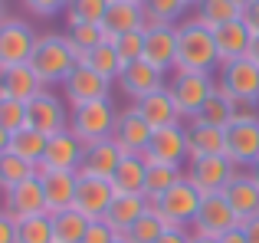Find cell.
<instances>
[{"instance_id":"cell-18","label":"cell","mask_w":259,"mask_h":243,"mask_svg":"<svg viewBox=\"0 0 259 243\" xmlns=\"http://www.w3.org/2000/svg\"><path fill=\"white\" fill-rule=\"evenodd\" d=\"M187 154V128L184 125H167L154 128L151 145L145 151V161H161V165H181Z\"/></svg>"},{"instance_id":"cell-14","label":"cell","mask_w":259,"mask_h":243,"mask_svg":"<svg viewBox=\"0 0 259 243\" xmlns=\"http://www.w3.org/2000/svg\"><path fill=\"white\" fill-rule=\"evenodd\" d=\"M4 197H7L4 211L10 214L13 220H26V217H39V214H46V191H43V178H39V171L33 174V178H26L23 184H17L10 194H4Z\"/></svg>"},{"instance_id":"cell-7","label":"cell","mask_w":259,"mask_h":243,"mask_svg":"<svg viewBox=\"0 0 259 243\" xmlns=\"http://www.w3.org/2000/svg\"><path fill=\"white\" fill-rule=\"evenodd\" d=\"M217 86H220L236 105H259V66L249 56L220 66Z\"/></svg>"},{"instance_id":"cell-26","label":"cell","mask_w":259,"mask_h":243,"mask_svg":"<svg viewBox=\"0 0 259 243\" xmlns=\"http://www.w3.org/2000/svg\"><path fill=\"white\" fill-rule=\"evenodd\" d=\"M43 92V83L33 72V66H13V69L0 72V96L17 99V102H33V99Z\"/></svg>"},{"instance_id":"cell-54","label":"cell","mask_w":259,"mask_h":243,"mask_svg":"<svg viewBox=\"0 0 259 243\" xmlns=\"http://www.w3.org/2000/svg\"><path fill=\"white\" fill-rule=\"evenodd\" d=\"M249 174H253V181H256V184H259V161H256L253 168H249Z\"/></svg>"},{"instance_id":"cell-23","label":"cell","mask_w":259,"mask_h":243,"mask_svg":"<svg viewBox=\"0 0 259 243\" xmlns=\"http://www.w3.org/2000/svg\"><path fill=\"white\" fill-rule=\"evenodd\" d=\"M213 43H217V56H220V66L236 63L249 53V43H253V33L246 30L243 20H233V23H223L213 30Z\"/></svg>"},{"instance_id":"cell-27","label":"cell","mask_w":259,"mask_h":243,"mask_svg":"<svg viewBox=\"0 0 259 243\" xmlns=\"http://www.w3.org/2000/svg\"><path fill=\"white\" fill-rule=\"evenodd\" d=\"M135 109L145 115V122L151 128H167V125H181V112H177V105H174V96H171V89H158V92H151L148 99H141V102H135Z\"/></svg>"},{"instance_id":"cell-31","label":"cell","mask_w":259,"mask_h":243,"mask_svg":"<svg viewBox=\"0 0 259 243\" xmlns=\"http://www.w3.org/2000/svg\"><path fill=\"white\" fill-rule=\"evenodd\" d=\"M89 224L92 220L82 211H76V207H69L63 214H53V243H82Z\"/></svg>"},{"instance_id":"cell-43","label":"cell","mask_w":259,"mask_h":243,"mask_svg":"<svg viewBox=\"0 0 259 243\" xmlns=\"http://www.w3.org/2000/svg\"><path fill=\"white\" fill-rule=\"evenodd\" d=\"M66 36H69L76 46L89 50V53H92L95 46L105 43V30H102V23H79V26H69V33H66Z\"/></svg>"},{"instance_id":"cell-34","label":"cell","mask_w":259,"mask_h":243,"mask_svg":"<svg viewBox=\"0 0 259 243\" xmlns=\"http://www.w3.org/2000/svg\"><path fill=\"white\" fill-rule=\"evenodd\" d=\"M233 115H236V102L227 96V92L217 86L213 89V96L207 99V105L200 109V122H207V125H217V128H227L230 122H233Z\"/></svg>"},{"instance_id":"cell-17","label":"cell","mask_w":259,"mask_h":243,"mask_svg":"<svg viewBox=\"0 0 259 243\" xmlns=\"http://www.w3.org/2000/svg\"><path fill=\"white\" fill-rule=\"evenodd\" d=\"M121 158H125V151L118 148V141L115 138H105V141H92V145H85L82 151V165H79V174H85V178H115V171H118Z\"/></svg>"},{"instance_id":"cell-9","label":"cell","mask_w":259,"mask_h":243,"mask_svg":"<svg viewBox=\"0 0 259 243\" xmlns=\"http://www.w3.org/2000/svg\"><path fill=\"white\" fill-rule=\"evenodd\" d=\"M240 168L227 158V154H207V158H194L187 168V181L197 187L200 194H217L227 191L230 181L236 178Z\"/></svg>"},{"instance_id":"cell-51","label":"cell","mask_w":259,"mask_h":243,"mask_svg":"<svg viewBox=\"0 0 259 243\" xmlns=\"http://www.w3.org/2000/svg\"><path fill=\"white\" fill-rule=\"evenodd\" d=\"M7 151H10V132H7V128L0 125V158H4Z\"/></svg>"},{"instance_id":"cell-39","label":"cell","mask_w":259,"mask_h":243,"mask_svg":"<svg viewBox=\"0 0 259 243\" xmlns=\"http://www.w3.org/2000/svg\"><path fill=\"white\" fill-rule=\"evenodd\" d=\"M17 243H53V217L39 214V217L17 220Z\"/></svg>"},{"instance_id":"cell-29","label":"cell","mask_w":259,"mask_h":243,"mask_svg":"<svg viewBox=\"0 0 259 243\" xmlns=\"http://www.w3.org/2000/svg\"><path fill=\"white\" fill-rule=\"evenodd\" d=\"M145 178H148V161L138 154H125L112 184L118 194H145Z\"/></svg>"},{"instance_id":"cell-5","label":"cell","mask_w":259,"mask_h":243,"mask_svg":"<svg viewBox=\"0 0 259 243\" xmlns=\"http://www.w3.org/2000/svg\"><path fill=\"white\" fill-rule=\"evenodd\" d=\"M200 200H203V194L197 191L187 181V174H184V181H177L171 191H164L158 200H151V204L158 207V214L164 217L167 227H181L184 230V224H194L197 211H200Z\"/></svg>"},{"instance_id":"cell-49","label":"cell","mask_w":259,"mask_h":243,"mask_svg":"<svg viewBox=\"0 0 259 243\" xmlns=\"http://www.w3.org/2000/svg\"><path fill=\"white\" fill-rule=\"evenodd\" d=\"M243 233H246V240L249 243H259V217H249V220H243Z\"/></svg>"},{"instance_id":"cell-24","label":"cell","mask_w":259,"mask_h":243,"mask_svg":"<svg viewBox=\"0 0 259 243\" xmlns=\"http://www.w3.org/2000/svg\"><path fill=\"white\" fill-rule=\"evenodd\" d=\"M148 207H151V200H148L145 194H115L112 207H108V214L102 220H105L115 233H128L138 224L141 214H148Z\"/></svg>"},{"instance_id":"cell-6","label":"cell","mask_w":259,"mask_h":243,"mask_svg":"<svg viewBox=\"0 0 259 243\" xmlns=\"http://www.w3.org/2000/svg\"><path fill=\"white\" fill-rule=\"evenodd\" d=\"M167 89L174 96V105L181 112V118L194 122L200 115V109L207 105V99L213 96L217 83H213V76H203V72H177Z\"/></svg>"},{"instance_id":"cell-22","label":"cell","mask_w":259,"mask_h":243,"mask_svg":"<svg viewBox=\"0 0 259 243\" xmlns=\"http://www.w3.org/2000/svg\"><path fill=\"white\" fill-rule=\"evenodd\" d=\"M154 69L167 72L177 66V26H148L145 30V56Z\"/></svg>"},{"instance_id":"cell-38","label":"cell","mask_w":259,"mask_h":243,"mask_svg":"<svg viewBox=\"0 0 259 243\" xmlns=\"http://www.w3.org/2000/svg\"><path fill=\"white\" fill-rule=\"evenodd\" d=\"M36 174V168L30 165V161H23V158H17L13 151H7L4 158H0V191L4 194H10L17 184H23L26 178H33Z\"/></svg>"},{"instance_id":"cell-41","label":"cell","mask_w":259,"mask_h":243,"mask_svg":"<svg viewBox=\"0 0 259 243\" xmlns=\"http://www.w3.org/2000/svg\"><path fill=\"white\" fill-rule=\"evenodd\" d=\"M0 125H4L10 135L20 132V128H26V102L0 96Z\"/></svg>"},{"instance_id":"cell-50","label":"cell","mask_w":259,"mask_h":243,"mask_svg":"<svg viewBox=\"0 0 259 243\" xmlns=\"http://www.w3.org/2000/svg\"><path fill=\"white\" fill-rule=\"evenodd\" d=\"M220 243H249V240H246V233H243V227H233L230 233L220 237Z\"/></svg>"},{"instance_id":"cell-13","label":"cell","mask_w":259,"mask_h":243,"mask_svg":"<svg viewBox=\"0 0 259 243\" xmlns=\"http://www.w3.org/2000/svg\"><path fill=\"white\" fill-rule=\"evenodd\" d=\"M43 178V191H46V214H63L69 207H76V194H79V171H46L36 168Z\"/></svg>"},{"instance_id":"cell-28","label":"cell","mask_w":259,"mask_h":243,"mask_svg":"<svg viewBox=\"0 0 259 243\" xmlns=\"http://www.w3.org/2000/svg\"><path fill=\"white\" fill-rule=\"evenodd\" d=\"M227 197H230V204H233L240 224L249 220V217H259V184L253 181V174L236 171V178L230 181V187H227Z\"/></svg>"},{"instance_id":"cell-37","label":"cell","mask_w":259,"mask_h":243,"mask_svg":"<svg viewBox=\"0 0 259 243\" xmlns=\"http://www.w3.org/2000/svg\"><path fill=\"white\" fill-rule=\"evenodd\" d=\"M85 66H92V69L99 72V76H105L108 83L118 79L121 72H125V63H121V56H118V50H115L112 39H105L102 46H95V50L89 53V63Z\"/></svg>"},{"instance_id":"cell-11","label":"cell","mask_w":259,"mask_h":243,"mask_svg":"<svg viewBox=\"0 0 259 243\" xmlns=\"http://www.w3.org/2000/svg\"><path fill=\"white\" fill-rule=\"evenodd\" d=\"M151 135H154V128L145 122V115H141L138 109H125V112H118V122H115V135L112 138L118 141V148L125 154H138V158H145V151H148V145H151Z\"/></svg>"},{"instance_id":"cell-15","label":"cell","mask_w":259,"mask_h":243,"mask_svg":"<svg viewBox=\"0 0 259 243\" xmlns=\"http://www.w3.org/2000/svg\"><path fill=\"white\" fill-rule=\"evenodd\" d=\"M115 184L108 178H85L79 174V194H76V211H82L89 220H102L115 200Z\"/></svg>"},{"instance_id":"cell-16","label":"cell","mask_w":259,"mask_h":243,"mask_svg":"<svg viewBox=\"0 0 259 243\" xmlns=\"http://www.w3.org/2000/svg\"><path fill=\"white\" fill-rule=\"evenodd\" d=\"M82 151H85V145L69 132V128H66V132H59V135H50L43 165H39V168H46V171H79V165H82Z\"/></svg>"},{"instance_id":"cell-30","label":"cell","mask_w":259,"mask_h":243,"mask_svg":"<svg viewBox=\"0 0 259 243\" xmlns=\"http://www.w3.org/2000/svg\"><path fill=\"white\" fill-rule=\"evenodd\" d=\"M46 141H50V135H43V132L26 125V128H20V132L10 135V151L17 154V158L30 161L33 168H39L43 165V154H46Z\"/></svg>"},{"instance_id":"cell-19","label":"cell","mask_w":259,"mask_h":243,"mask_svg":"<svg viewBox=\"0 0 259 243\" xmlns=\"http://www.w3.org/2000/svg\"><path fill=\"white\" fill-rule=\"evenodd\" d=\"M108 86H112V83H108L105 76H99L92 66H76V69H72V76L63 83V89H66L69 105L76 109V105H85V102L108 99Z\"/></svg>"},{"instance_id":"cell-44","label":"cell","mask_w":259,"mask_h":243,"mask_svg":"<svg viewBox=\"0 0 259 243\" xmlns=\"http://www.w3.org/2000/svg\"><path fill=\"white\" fill-rule=\"evenodd\" d=\"M115 240H118V233H115L105 220H92L85 237H82V243H115Z\"/></svg>"},{"instance_id":"cell-20","label":"cell","mask_w":259,"mask_h":243,"mask_svg":"<svg viewBox=\"0 0 259 243\" xmlns=\"http://www.w3.org/2000/svg\"><path fill=\"white\" fill-rule=\"evenodd\" d=\"M102 30H105V39H118L125 33L145 30V4L138 0H112L102 17Z\"/></svg>"},{"instance_id":"cell-40","label":"cell","mask_w":259,"mask_h":243,"mask_svg":"<svg viewBox=\"0 0 259 243\" xmlns=\"http://www.w3.org/2000/svg\"><path fill=\"white\" fill-rule=\"evenodd\" d=\"M108 4H112V0H69V7H66V20H69V26L102 23Z\"/></svg>"},{"instance_id":"cell-12","label":"cell","mask_w":259,"mask_h":243,"mask_svg":"<svg viewBox=\"0 0 259 243\" xmlns=\"http://www.w3.org/2000/svg\"><path fill=\"white\" fill-rule=\"evenodd\" d=\"M26 125L36 128L43 135H59L69 128V115H66V105L59 102L53 92H39L33 102H26Z\"/></svg>"},{"instance_id":"cell-4","label":"cell","mask_w":259,"mask_h":243,"mask_svg":"<svg viewBox=\"0 0 259 243\" xmlns=\"http://www.w3.org/2000/svg\"><path fill=\"white\" fill-rule=\"evenodd\" d=\"M36 33L26 20L17 17H7L0 23V72L13 69V66H26L36 50Z\"/></svg>"},{"instance_id":"cell-45","label":"cell","mask_w":259,"mask_h":243,"mask_svg":"<svg viewBox=\"0 0 259 243\" xmlns=\"http://www.w3.org/2000/svg\"><path fill=\"white\" fill-rule=\"evenodd\" d=\"M23 7L30 13H36V17H53V13L66 10V7H69V0H23Z\"/></svg>"},{"instance_id":"cell-53","label":"cell","mask_w":259,"mask_h":243,"mask_svg":"<svg viewBox=\"0 0 259 243\" xmlns=\"http://www.w3.org/2000/svg\"><path fill=\"white\" fill-rule=\"evenodd\" d=\"M190 243H220L217 237H200V233H194V237H190Z\"/></svg>"},{"instance_id":"cell-58","label":"cell","mask_w":259,"mask_h":243,"mask_svg":"<svg viewBox=\"0 0 259 243\" xmlns=\"http://www.w3.org/2000/svg\"><path fill=\"white\" fill-rule=\"evenodd\" d=\"M187 4H200V0H187Z\"/></svg>"},{"instance_id":"cell-32","label":"cell","mask_w":259,"mask_h":243,"mask_svg":"<svg viewBox=\"0 0 259 243\" xmlns=\"http://www.w3.org/2000/svg\"><path fill=\"white\" fill-rule=\"evenodd\" d=\"M177 181H184L181 165H161V161H148V178H145V197L158 200L164 191H171Z\"/></svg>"},{"instance_id":"cell-2","label":"cell","mask_w":259,"mask_h":243,"mask_svg":"<svg viewBox=\"0 0 259 243\" xmlns=\"http://www.w3.org/2000/svg\"><path fill=\"white\" fill-rule=\"evenodd\" d=\"M33 72L39 76V83H66L76 69V56H72V43L69 36H59V33H43L36 39V50L30 56Z\"/></svg>"},{"instance_id":"cell-8","label":"cell","mask_w":259,"mask_h":243,"mask_svg":"<svg viewBox=\"0 0 259 243\" xmlns=\"http://www.w3.org/2000/svg\"><path fill=\"white\" fill-rule=\"evenodd\" d=\"M233 227H240V217H236V211H233V204H230L227 191L203 194L200 211H197V217H194V233L220 240L223 233H230Z\"/></svg>"},{"instance_id":"cell-46","label":"cell","mask_w":259,"mask_h":243,"mask_svg":"<svg viewBox=\"0 0 259 243\" xmlns=\"http://www.w3.org/2000/svg\"><path fill=\"white\" fill-rule=\"evenodd\" d=\"M0 243H17V220L0 211Z\"/></svg>"},{"instance_id":"cell-48","label":"cell","mask_w":259,"mask_h":243,"mask_svg":"<svg viewBox=\"0 0 259 243\" xmlns=\"http://www.w3.org/2000/svg\"><path fill=\"white\" fill-rule=\"evenodd\" d=\"M158 243H190V237H187V230H181V227H167Z\"/></svg>"},{"instance_id":"cell-3","label":"cell","mask_w":259,"mask_h":243,"mask_svg":"<svg viewBox=\"0 0 259 243\" xmlns=\"http://www.w3.org/2000/svg\"><path fill=\"white\" fill-rule=\"evenodd\" d=\"M115 122H118V112H115L112 99H99V102H85V105H76V109H72L69 132L76 135L82 145H92V141L112 138Z\"/></svg>"},{"instance_id":"cell-36","label":"cell","mask_w":259,"mask_h":243,"mask_svg":"<svg viewBox=\"0 0 259 243\" xmlns=\"http://www.w3.org/2000/svg\"><path fill=\"white\" fill-rule=\"evenodd\" d=\"M167 230V224H164V217L158 214V207H148V214H141L138 217V224L132 227L128 233H121L128 243H158L161 240V233Z\"/></svg>"},{"instance_id":"cell-52","label":"cell","mask_w":259,"mask_h":243,"mask_svg":"<svg viewBox=\"0 0 259 243\" xmlns=\"http://www.w3.org/2000/svg\"><path fill=\"white\" fill-rule=\"evenodd\" d=\"M246 56H249V59H253V63L259 66V33L253 36V43H249V53H246Z\"/></svg>"},{"instance_id":"cell-55","label":"cell","mask_w":259,"mask_h":243,"mask_svg":"<svg viewBox=\"0 0 259 243\" xmlns=\"http://www.w3.org/2000/svg\"><path fill=\"white\" fill-rule=\"evenodd\" d=\"M233 4H236V7H240V10H246V7H249V4H253V0H233Z\"/></svg>"},{"instance_id":"cell-25","label":"cell","mask_w":259,"mask_h":243,"mask_svg":"<svg viewBox=\"0 0 259 243\" xmlns=\"http://www.w3.org/2000/svg\"><path fill=\"white\" fill-rule=\"evenodd\" d=\"M187 154H190V161L207 158V154H227V135H223V128L194 118L187 125Z\"/></svg>"},{"instance_id":"cell-21","label":"cell","mask_w":259,"mask_h":243,"mask_svg":"<svg viewBox=\"0 0 259 243\" xmlns=\"http://www.w3.org/2000/svg\"><path fill=\"white\" fill-rule=\"evenodd\" d=\"M118 86H121V92H125L128 99L141 102V99H148L151 92L164 89V72L154 69L148 59H138V63L125 66V72L118 76Z\"/></svg>"},{"instance_id":"cell-59","label":"cell","mask_w":259,"mask_h":243,"mask_svg":"<svg viewBox=\"0 0 259 243\" xmlns=\"http://www.w3.org/2000/svg\"><path fill=\"white\" fill-rule=\"evenodd\" d=\"M138 4H145V0H138Z\"/></svg>"},{"instance_id":"cell-35","label":"cell","mask_w":259,"mask_h":243,"mask_svg":"<svg viewBox=\"0 0 259 243\" xmlns=\"http://www.w3.org/2000/svg\"><path fill=\"white\" fill-rule=\"evenodd\" d=\"M240 13L243 10L233 4V0H200V4H197V20H200V23H207L210 30L240 20Z\"/></svg>"},{"instance_id":"cell-47","label":"cell","mask_w":259,"mask_h":243,"mask_svg":"<svg viewBox=\"0 0 259 243\" xmlns=\"http://www.w3.org/2000/svg\"><path fill=\"white\" fill-rule=\"evenodd\" d=\"M240 20L246 23V30H249V33L256 36V33H259V0H253V4H249L246 10L240 13Z\"/></svg>"},{"instance_id":"cell-42","label":"cell","mask_w":259,"mask_h":243,"mask_svg":"<svg viewBox=\"0 0 259 243\" xmlns=\"http://www.w3.org/2000/svg\"><path fill=\"white\" fill-rule=\"evenodd\" d=\"M115 43V50H118V56H121V63H138L141 56H145V30H135V33H125V36H118V39H112Z\"/></svg>"},{"instance_id":"cell-56","label":"cell","mask_w":259,"mask_h":243,"mask_svg":"<svg viewBox=\"0 0 259 243\" xmlns=\"http://www.w3.org/2000/svg\"><path fill=\"white\" fill-rule=\"evenodd\" d=\"M7 20V7H4V0H0V23Z\"/></svg>"},{"instance_id":"cell-33","label":"cell","mask_w":259,"mask_h":243,"mask_svg":"<svg viewBox=\"0 0 259 243\" xmlns=\"http://www.w3.org/2000/svg\"><path fill=\"white\" fill-rule=\"evenodd\" d=\"M187 10V0H145V30L148 26H174Z\"/></svg>"},{"instance_id":"cell-57","label":"cell","mask_w":259,"mask_h":243,"mask_svg":"<svg viewBox=\"0 0 259 243\" xmlns=\"http://www.w3.org/2000/svg\"><path fill=\"white\" fill-rule=\"evenodd\" d=\"M115 243H128V240H125V237H121V233H118V240H115Z\"/></svg>"},{"instance_id":"cell-10","label":"cell","mask_w":259,"mask_h":243,"mask_svg":"<svg viewBox=\"0 0 259 243\" xmlns=\"http://www.w3.org/2000/svg\"><path fill=\"white\" fill-rule=\"evenodd\" d=\"M223 135H227V158L236 168H253L259 161V118H233L223 128Z\"/></svg>"},{"instance_id":"cell-1","label":"cell","mask_w":259,"mask_h":243,"mask_svg":"<svg viewBox=\"0 0 259 243\" xmlns=\"http://www.w3.org/2000/svg\"><path fill=\"white\" fill-rule=\"evenodd\" d=\"M213 66H220L213 43V30L200 20H184L177 23V72H203L210 76Z\"/></svg>"}]
</instances>
